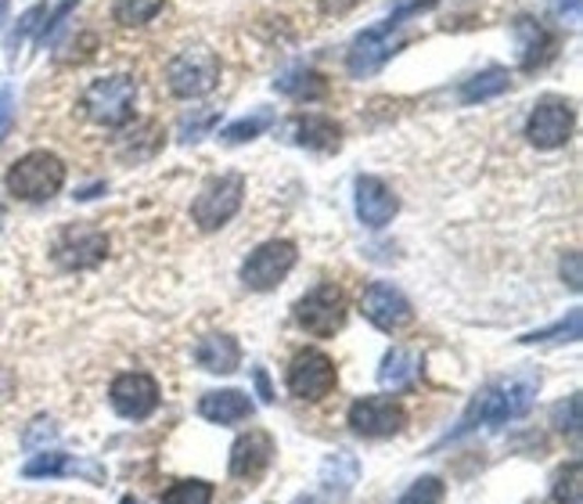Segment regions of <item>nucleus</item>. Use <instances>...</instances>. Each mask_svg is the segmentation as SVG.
<instances>
[{
  "mask_svg": "<svg viewBox=\"0 0 583 504\" xmlns=\"http://www.w3.org/2000/svg\"><path fill=\"white\" fill-rule=\"evenodd\" d=\"M163 144H166V130L159 127L155 119H144L133 127V133L123 138V159H133V163H138V159H152Z\"/></svg>",
  "mask_w": 583,
  "mask_h": 504,
  "instance_id": "26",
  "label": "nucleus"
},
{
  "mask_svg": "<svg viewBox=\"0 0 583 504\" xmlns=\"http://www.w3.org/2000/svg\"><path fill=\"white\" fill-rule=\"evenodd\" d=\"M317 4L325 8L328 15H346V11H350V8L357 4V0H317Z\"/></svg>",
  "mask_w": 583,
  "mask_h": 504,
  "instance_id": "39",
  "label": "nucleus"
},
{
  "mask_svg": "<svg viewBox=\"0 0 583 504\" xmlns=\"http://www.w3.org/2000/svg\"><path fill=\"white\" fill-rule=\"evenodd\" d=\"M551 497L555 504H583V465L580 461H569L565 469H558L551 483Z\"/></svg>",
  "mask_w": 583,
  "mask_h": 504,
  "instance_id": "30",
  "label": "nucleus"
},
{
  "mask_svg": "<svg viewBox=\"0 0 583 504\" xmlns=\"http://www.w3.org/2000/svg\"><path fill=\"white\" fill-rule=\"evenodd\" d=\"M47 15V4H33L30 11H26V15H22L19 19V26H15V33H11V40H8V51L11 55H15V47L22 44V40H26V36L36 30V26H40V19Z\"/></svg>",
  "mask_w": 583,
  "mask_h": 504,
  "instance_id": "34",
  "label": "nucleus"
},
{
  "mask_svg": "<svg viewBox=\"0 0 583 504\" xmlns=\"http://www.w3.org/2000/svg\"><path fill=\"white\" fill-rule=\"evenodd\" d=\"M335 386H339V367H335V361L328 353L320 350H303L292 356L289 364V392L295 400H325L335 392Z\"/></svg>",
  "mask_w": 583,
  "mask_h": 504,
  "instance_id": "8",
  "label": "nucleus"
},
{
  "mask_svg": "<svg viewBox=\"0 0 583 504\" xmlns=\"http://www.w3.org/2000/svg\"><path fill=\"white\" fill-rule=\"evenodd\" d=\"M562 278H569V289L580 292V253H569V263H562Z\"/></svg>",
  "mask_w": 583,
  "mask_h": 504,
  "instance_id": "37",
  "label": "nucleus"
},
{
  "mask_svg": "<svg viewBox=\"0 0 583 504\" xmlns=\"http://www.w3.org/2000/svg\"><path fill=\"white\" fill-rule=\"evenodd\" d=\"M163 11V0H112V19L119 26H144Z\"/></svg>",
  "mask_w": 583,
  "mask_h": 504,
  "instance_id": "29",
  "label": "nucleus"
},
{
  "mask_svg": "<svg viewBox=\"0 0 583 504\" xmlns=\"http://www.w3.org/2000/svg\"><path fill=\"white\" fill-rule=\"evenodd\" d=\"M253 411H256L253 400L245 397L242 389H217V392H206V397L198 400V414H202L206 422H213V425L249 422Z\"/></svg>",
  "mask_w": 583,
  "mask_h": 504,
  "instance_id": "20",
  "label": "nucleus"
},
{
  "mask_svg": "<svg viewBox=\"0 0 583 504\" xmlns=\"http://www.w3.org/2000/svg\"><path fill=\"white\" fill-rule=\"evenodd\" d=\"M551 8H555V15L565 19V0H551ZM576 19H580V0H569V22L576 26Z\"/></svg>",
  "mask_w": 583,
  "mask_h": 504,
  "instance_id": "38",
  "label": "nucleus"
},
{
  "mask_svg": "<svg viewBox=\"0 0 583 504\" xmlns=\"http://www.w3.org/2000/svg\"><path fill=\"white\" fill-rule=\"evenodd\" d=\"M295 260H300V253H295L292 242H284V238L264 242L259 249L249 253V260H245V267H242V285L253 289V292L278 289L281 281L292 274Z\"/></svg>",
  "mask_w": 583,
  "mask_h": 504,
  "instance_id": "9",
  "label": "nucleus"
},
{
  "mask_svg": "<svg viewBox=\"0 0 583 504\" xmlns=\"http://www.w3.org/2000/svg\"><path fill=\"white\" fill-rule=\"evenodd\" d=\"M446 497V487H443V479L440 476H421L411 483V490L396 501V504H443Z\"/></svg>",
  "mask_w": 583,
  "mask_h": 504,
  "instance_id": "32",
  "label": "nucleus"
},
{
  "mask_svg": "<svg viewBox=\"0 0 583 504\" xmlns=\"http://www.w3.org/2000/svg\"><path fill=\"white\" fill-rule=\"evenodd\" d=\"M133 105H138V80L127 72L102 77L83 91V113L97 127H127L133 119Z\"/></svg>",
  "mask_w": 583,
  "mask_h": 504,
  "instance_id": "4",
  "label": "nucleus"
},
{
  "mask_svg": "<svg viewBox=\"0 0 583 504\" xmlns=\"http://www.w3.org/2000/svg\"><path fill=\"white\" fill-rule=\"evenodd\" d=\"M508 83H512V72L501 69V66H490V69L476 72L473 80H465V87H462V102H465V105L490 102V97H498V94H504V91H508Z\"/></svg>",
  "mask_w": 583,
  "mask_h": 504,
  "instance_id": "25",
  "label": "nucleus"
},
{
  "mask_svg": "<svg viewBox=\"0 0 583 504\" xmlns=\"http://www.w3.org/2000/svg\"><path fill=\"white\" fill-rule=\"evenodd\" d=\"M209 501H213V483H206V479H177L163 494V504H209Z\"/></svg>",
  "mask_w": 583,
  "mask_h": 504,
  "instance_id": "31",
  "label": "nucleus"
},
{
  "mask_svg": "<svg viewBox=\"0 0 583 504\" xmlns=\"http://www.w3.org/2000/svg\"><path fill=\"white\" fill-rule=\"evenodd\" d=\"M220 83V58L206 47H188L166 66V87L180 102L206 97Z\"/></svg>",
  "mask_w": 583,
  "mask_h": 504,
  "instance_id": "6",
  "label": "nucleus"
},
{
  "mask_svg": "<svg viewBox=\"0 0 583 504\" xmlns=\"http://www.w3.org/2000/svg\"><path fill=\"white\" fill-rule=\"evenodd\" d=\"M270 461H275V439H270V433H264V429H249L245 436L234 439L228 469L234 479L256 483V479L270 469Z\"/></svg>",
  "mask_w": 583,
  "mask_h": 504,
  "instance_id": "15",
  "label": "nucleus"
},
{
  "mask_svg": "<svg viewBox=\"0 0 583 504\" xmlns=\"http://www.w3.org/2000/svg\"><path fill=\"white\" fill-rule=\"evenodd\" d=\"M275 127V113L270 108H256L253 116H242V119H234L231 127H223L220 130V141L223 144H245V141H256L259 133Z\"/></svg>",
  "mask_w": 583,
  "mask_h": 504,
  "instance_id": "28",
  "label": "nucleus"
},
{
  "mask_svg": "<svg viewBox=\"0 0 583 504\" xmlns=\"http://www.w3.org/2000/svg\"><path fill=\"white\" fill-rule=\"evenodd\" d=\"M421 372V356L415 350H404L396 347L382 356V367H378V383L386 389H407L415 386V378Z\"/></svg>",
  "mask_w": 583,
  "mask_h": 504,
  "instance_id": "23",
  "label": "nucleus"
},
{
  "mask_svg": "<svg viewBox=\"0 0 583 504\" xmlns=\"http://www.w3.org/2000/svg\"><path fill=\"white\" fill-rule=\"evenodd\" d=\"M66 184V163L55 152H26L22 159H15L4 177L8 195H15L22 202H47L55 199Z\"/></svg>",
  "mask_w": 583,
  "mask_h": 504,
  "instance_id": "3",
  "label": "nucleus"
},
{
  "mask_svg": "<svg viewBox=\"0 0 583 504\" xmlns=\"http://www.w3.org/2000/svg\"><path fill=\"white\" fill-rule=\"evenodd\" d=\"M573 127H576V113L565 97H540L526 119V141L544 152L562 149L573 138Z\"/></svg>",
  "mask_w": 583,
  "mask_h": 504,
  "instance_id": "10",
  "label": "nucleus"
},
{
  "mask_svg": "<svg viewBox=\"0 0 583 504\" xmlns=\"http://www.w3.org/2000/svg\"><path fill=\"white\" fill-rule=\"evenodd\" d=\"M242 199H245V177H238V174L213 177L191 202V220L202 231H217L238 213Z\"/></svg>",
  "mask_w": 583,
  "mask_h": 504,
  "instance_id": "7",
  "label": "nucleus"
},
{
  "mask_svg": "<svg viewBox=\"0 0 583 504\" xmlns=\"http://www.w3.org/2000/svg\"><path fill=\"white\" fill-rule=\"evenodd\" d=\"M289 141H295L300 149L310 152H335L342 144V127L328 116L306 113V116H292L289 119Z\"/></svg>",
  "mask_w": 583,
  "mask_h": 504,
  "instance_id": "18",
  "label": "nucleus"
},
{
  "mask_svg": "<svg viewBox=\"0 0 583 504\" xmlns=\"http://www.w3.org/2000/svg\"><path fill=\"white\" fill-rule=\"evenodd\" d=\"M537 389H540V375H512V378H498V383L482 386L473 397V403H468V411L462 414V425L446 436V444L476 433L479 425H504V422H512V418L529 414L533 400H537Z\"/></svg>",
  "mask_w": 583,
  "mask_h": 504,
  "instance_id": "1",
  "label": "nucleus"
},
{
  "mask_svg": "<svg viewBox=\"0 0 583 504\" xmlns=\"http://www.w3.org/2000/svg\"><path fill=\"white\" fill-rule=\"evenodd\" d=\"M357 479H361V461H357L350 450H335L325 458V465H320V487H325L331 497H346Z\"/></svg>",
  "mask_w": 583,
  "mask_h": 504,
  "instance_id": "22",
  "label": "nucleus"
},
{
  "mask_svg": "<svg viewBox=\"0 0 583 504\" xmlns=\"http://www.w3.org/2000/svg\"><path fill=\"white\" fill-rule=\"evenodd\" d=\"M11 127H15V91H11V83L0 80V144L8 141Z\"/></svg>",
  "mask_w": 583,
  "mask_h": 504,
  "instance_id": "35",
  "label": "nucleus"
},
{
  "mask_svg": "<svg viewBox=\"0 0 583 504\" xmlns=\"http://www.w3.org/2000/svg\"><path fill=\"white\" fill-rule=\"evenodd\" d=\"M432 8H436V0H415V4H404L396 15L382 19L378 26L357 33V40L350 44V55H346V69H350L357 80L375 77V72L407 44V33H404L407 22L421 15V11H432Z\"/></svg>",
  "mask_w": 583,
  "mask_h": 504,
  "instance_id": "2",
  "label": "nucleus"
},
{
  "mask_svg": "<svg viewBox=\"0 0 583 504\" xmlns=\"http://www.w3.org/2000/svg\"><path fill=\"white\" fill-rule=\"evenodd\" d=\"M555 422H558V429H562V433L573 436V444H580V392H573V397H569V403H558Z\"/></svg>",
  "mask_w": 583,
  "mask_h": 504,
  "instance_id": "33",
  "label": "nucleus"
},
{
  "mask_svg": "<svg viewBox=\"0 0 583 504\" xmlns=\"http://www.w3.org/2000/svg\"><path fill=\"white\" fill-rule=\"evenodd\" d=\"M217 122V113H202L198 119H184V141H198Z\"/></svg>",
  "mask_w": 583,
  "mask_h": 504,
  "instance_id": "36",
  "label": "nucleus"
},
{
  "mask_svg": "<svg viewBox=\"0 0 583 504\" xmlns=\"http://www.w3.org/2000/svg\"><path fill=\"white\" fill-rule=\"evenodd\" d=\"M400 213V199L393 195V188L378 177H357V216L371 231H382L393 224V216Z\"/></svg>",
  "mask_w": 583,
  "mask_h": 504,
  "instance_id": "16",
  "label": "nucleus"
},
{
  "mask_svg": "<svg viewBox=\"0 0 583 504\" xmlns=\"http://www.w3.org/2000/svg\"><path fill=\"white\" fill-rule=\"evenodd\" d=\"M119 504H141V501H138V497H123Z\"/></svg>",
  "mask_w": 583,
  "mask_h": 504,
  "instance_id": "43",
  "label": "nucleus"
},
{
  "mask_svg": "<svg viewBox=\"0 0 583 504\" xmlns=\"http://www.w3.org/2000/svg\"><path fill=\"white\" fill-rule=\"evenodd\" d=\"M404 425H407V411L393 397H364L350 408V429L357 436L389 439L396 433H404Z\"/></svg>",
  "mask_w": 583,
  "mask_h": 504,
  "instance_id": "12",
  "label": "nucleus"
},
{
  "mask_svg": "<svg viewBox=\"0 0 583 504\" xmlns=\"http://www.w3.org/2000/svg\"><path fill=\"white\" fill-rule=\"evenodd\" d=\"M361 314L368 317L378 331H400L415 321V306L407 303L400 289L386 285V281H375V285L364 289L361 296Z\"/></svg>",
  "mask_w": 583,
  "mask_h": 504,
  "instance_id": "13",
  "label": "nucleus"
},
{
  "mask_svg": "<svg viewBox=\"0 0 583 504\" xmlns=\"http://www.w3.org/2000/svg\"><path fill=\"white\" fill-rule=\"evenodd\" d=\"M253 378H256V386H259V397H264L267 403L275 400V392H270V378H267V372H264V367H256V372H253Z\"/></svg>",
  "mask_w": 583,
  "mask_h": 504,
  "instance_id": "40",
  "label": "nucleus"
},
{
  "mask_svg": "<svg viewBox=\"0 0 583 504\" xmlns=\"http://www.w3.org/2000/svg\"><path fill=\"white\" fill-rule=\"evenodd\" d=\"M4 19H8V0H0V26H4Z\"/></svg>",
  "mask_w": 583,
  "mask_h": 504,
  "instance_id": "41",
  "label": "nucleus"
},
{
  "mask_svg": "<svg viewBox=\"0 0 583 504\" xmlns=\"http://www.w3.org/2000/svg\"><path fill=\"white\" fill-rule=\"evenodd\" d=\"M295 504H317L314 497H300V501H295Z\"/></svg>",
  "mask_w": 583,
  "mask_h": 504,
  "instance_id": "44",
  "label": "nucleus"
},
{
  "mask_svg": "<svg viewBox=\"0 0 583 504\" xmlns=\"http://www.w3.org/2000/svg\"><path fill=\"white\" fill-rule=\"evenodd\" d=\"M275 87L281 94L295 97V102H320V97H328V80L320 77L317 69H306V66L289 69L284 77L275 80Z\"/></svg>",
  "mask_w": 583,
  "mask_h": 504,
  "instance_id": "24",
  "label": "nucleus"
},
{
  "mask_svg": "<svg viewBox=\"0 0 583 504\" xmlns=\"http://www.w3.org/2000/svg\"><path fill=\"white\" fill-rule=\"evenodd\" d=\"M4 224H8V209H4V202H0V231H4Z\"/></svg>",
  "mask_w": 583,
  "mask_h": 504,
  "instance_id": "42",
  "label": "nucleus"
},
{
  "mask_svg": "<svg viewBox=\"0 0 583 504\" xmlns=\"http://www.w3.org/2000/svg\"><path fill=\"white\" fill-rule=\"evenodd\" d=\"M346 314H350V303H346V292L335 285V281H320V285L310 289L292 310L295 325L317 339H331L335 331L346 325Z\"/></svg>",
  "mask_w": 583,
  "mask_h": 504,
  "instance_id": "5",
  "label": "nucleus"
},
{
  "mask_svg": "<svg viewBox=\"0 0 583 504\" xmlns=\"http://www.w3.org/2000/svg\"><path fill=\"white\" fill-rule=\"evenodd\" d=\"M512 33H515V40H518V51H523V69L526 72L548 66V61L555 58V51H558L555 36L544 30L537 19H529V15H518L512 22Z\"/></svg>",
  "mask_w": 583,
  "mask_h": 504,
  "instance_id": "19",
  "label": "nucleus"
},
{
  "mask_svg": "<svg viewBox=\"0 0 583 504\" xmlns=\"http://www.w3.org/2000/svg\"><path fill=\"white\" fill-rule=\"evenodd\" d=\"M108 400L119 418L127 422H141L159 408V383L148 372H127L119 375L108 389Z\"/></svg>",
  "mask_w": 583,
  "mask_h": 504,
  "instance_id": "14",
  "label": "nucleus"
},
{
  "mask_svg": "<svg viewBox=\"0 0 583 504\" xmlns=\"http://www.w3.org/2000/svg\"><path fill=\"white\" fill-rule=\"evenodd\" d=\"M26 479H51V476H83L91 479V483H105V469L97 461H83L77 454H58V450H47V454H36L33 461H26V469H22Z\"/></svg>",
  "mask_w": 583,
  "mask_h": 504,
  "instance_id": "17",
  "label": "nucleus"
},
{
  "mask_svg": "<svg viewBox=\"0 0 583 504\" xmlns=\"http://www.w3.org/2000/svg\"><path fill=\"white\" fill-rule=\"evenodd\" d=\"M195 361L209 375H231V372H238V364H242V347L234 336H206L198 342Z\"/></svg>",
  "mask_w": 583,
  "mask_h": 504,
  "instance_id": "21",
  "label": "nucleus"
},
{
  "mask_svg": "<svg viewBox=\"0 0 583 504\" xmlns=\"http://www.w3.org/2000/svg\"><path fill=\"white\" fill-rule=\"evenodd\" d=\"M105 253H108L105 231L91 224H69L55 238V263L61 270H91L105 260Z\"/></svg>",
  "mask_w": 583,
  "mask_h": 504,
  "instance_id": "11",
  "label": "nucleus"
},
{
  "mask_svg": "<svg viewBox=\"0 0 583 504\" xmlns=\"http://www.w3.org/2000/svg\"><path fill=\"white\" fill-rule=\"evenodd\" d=\"M580 328H583V310L580 306H573L562 321H555L551 328H540V331H529V336H523L518 342H526V347H548V342H576L580 339Z\"/></svg>",
  "mask_w": 583,
  "mask_h": 504,
  "instance_id": "27",
  "label": "nucleus"
}]
</instances>
